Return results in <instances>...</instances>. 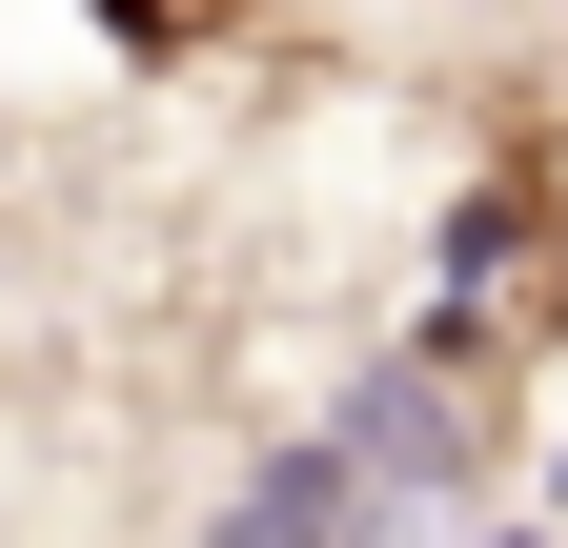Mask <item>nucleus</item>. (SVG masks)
I'll return each mask as SVG.
<instances>
[{
  "label": "nucleus",
  "instance_id": "2",
  "mask_svg": "<svg viewBox=\"0 0 568 548\" xmlns=\"http://www.w3.org/2000/svg\"><path fill=\"white\" fill-rule=\"evenodd\" d=\"M366 528H386V488H366L345 427H325V447H284L264 488H224V528H203V548H366Z\"/></svg>",
  "mask_w": 568,
  "mask_h": 548
},
{
  "label": "nucleus",
  "instance_id": "3",
  "mask_svg": "<svg viewBox=\"0 0 568 548\" xmlns=\"http://www.w3.org/2000/svg\"><path fill=\"white\" fill-rule=\"evenodd\" d=\"M82 21H102L122 61H224V41L264 21V0H82Z\"/></svg>",
  "mask_w": 568,
  "mask_h": 548
},
{
  "label": "nucleus",
  "instance_id": "1",
  "mask_svg": "<svg viewBox=\"0 0 568 548\" xmlns=\"http://www.w3.org/2000/svg\"><path fill=\"white\" fill-rule=\"evenodd\" d=\"M508 406H528V366L487 346V325H426V346H386V366H366V406H345V467H366L386 508H447V488H487Z\"/></svg>",
  "mask_w": 568,
  "mask_h": 548
}]
</instances>
